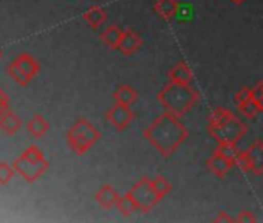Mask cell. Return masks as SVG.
I'll return each mask as SVG.
<instances>
[{
    "instance_id": "6da1fadb",
    "label": "cell",
    "mask_w": 263,
    "mask_h": 223,
    "mask_svg": "<svg viewBox=\"0 0 263 223\" xmlns=\"http://www.w3.org/2000/svg\"><path fill=\"white\" fill-rule=\"evenodd\" d=\"M143 135L161 157L169 158L186 141L189 131L178 117L166 110L144 129Z\"/></svg>"
},
{
    "instance_id": "7a4b0ae2",
    "label": "cell",
    "mask_w": 263,
    "mask_h": 223,
    "mask_svg": "<svg viewBox=\"0 0 263 223\" xmlns=\"http://www.w3.org/2000/svg\"><path fill=\"white\" fill-rule=\"evenodd\" d=\"M157 99L167 112L181 118L197 104L198 93L194 87H191V84L169 81V84L158 91Z\"/></svg>"
},
{
    "instance_id": "3957f363",
    "label": "cell",
    "mask_w": 263,
    "mask_h": 223,
    "mask_svg": "<svg viewBox=\"0 0 263 223\" xmlns=\"http://www.w3.org/2000/svg\"><path fill=\"white\" fill-rule=\"evenodd\" d=\"M67 143L76 155H84L101 138V132L85 118L78 120L67 131Z\"/></svg>"
},
{
    "instance_id": "277c9868",
    "label": "cell",
    "mask_w": 263,
    "mask_h": 223,
    "mask_svg": "<svg viewBox=\"0 0 263 223\" xmlns=\"http://www.w3.org/2000/svg\"><path fill=\"white\" fill-rule=\"evenodd\" d=\"M248 132V126L238 120L237 117H234L231 121L218 124V126H212L208 124V134L217 141V143H238Z\"/></svg>"
},
{
    "instance_id": "5b68a950",
    "label": "cell",
    "mask_w": 263,
    "mask_h": 223,
    "mask_svg": "<svg viewBox=\"0 0 263 223\" xmlns=\"http://www.w3.org/2000/svg\"><path fill=\"white\" fill-rule=\"evenodd\" d=\"M130 194L135 198L138 211H141V212H149L160 201V197L157 195V192L152 186V180L147 177H143L140 181H137L134 186H132Z\"/></svg>"
},
{
    "instance_id": "8992f818",
    "label": "cell",
    "mask_w": 263,
    "mask_h": 223,
    "mask_svg": "<svg viewBox=\"0 0 263 223\" xmlns=\"http://www.w3.org/2000/svg\"><path fill=\"white\" fill-rule=\"evenodd\" d=\"M14 169L17 174L22 175V178H25L28 183H34L50 166L48 160L44 158V160H31V158H27L24 155H21L16 161H14Z\"/></svg>"
},
{
    "instance_id": "52a82bcc",
    "label": "cell",
    "mask_w": 263,
    "mask_h": 223,
    "mask_svg": "<svg viewBox=\"0 0 263 223\" xmlns=\"http://www.w3.org/2000/svg\"><path fill=\"white\" fill-rule=\"evenodd\" d=\"M134 118H135V114H134V110L130 108V105H124L118 102H115V105H111L105 114V120L118 132L125 131L130 126V123L134 121Z\"/></svg>"
},
{
    "instance_id": "ba28073f",
    "label": "cell",
    "mask_w": 263,
    "mask_h": 223,
    "mask_svg": "<svg viewBox=\"0 0 263 223\" xmlns=\"http://www.w3.org/2000/svg\"><path fill=\"white\" fill-rule=\"evenodd\" d=\"M143 45V38L140 34H137L134 30H124L122 33V38H121V42H119V51L124 54V56H132L138 51V48Z\"/></svg>"
},
{
    "instance_id": "9c48e42d",
    "label": "cell",
    "mask_w": 263,
    "mask_h": 223,
    "mask_svg": "<svg viewBox=\"0 0 263 223\" xmlns=\"http://www.w3.org/2000/svg\"><path fill=\"white\" fill-rule=\"evenodd\" d=\"M13 62L16 64V67H17L30 81H31V79L39 73V70H41L39 61H37L36 58H33L31 54H28V53H21Z\"/></svg>"
},
{
    "instance_id": "30bf717a",
    "label": "cell",
    "mask_w": 263,
    "mask_h": 223,
    "mask_svg": "<svg viewBox=\"0 0 263 223\" xmlns=\"http://www.w3.org/2000/svg\"><path fill=\"white\" fill-rule=\"evenodd\" d=\"M206 166H208V169H209L215 177H224V175L232 169L234 161L229 160V158H226V157H223V155H220V154H217V152H214V154L208 158Z\"/></svg>"
},
{
    "instance_id": "8fae6325",
    "label": "cell",
    "mask_w": 263,
    "mask_h": 223,
    "mask_svg": "<svg viewBox=\"0 0 263 223\" xmlns=\"http://www.w3.org/2000/svg\"><path fill=\"white\" fill-rule=\"evenodd\" d=\"M251 161V172L255 175L263 174V141L255 140L248 149H246Z\"/></svg>"
},
{
    "instance_id": "7c38bea8",
    "label": "cell",
    "mask_w": 263,
    "mask_h": 223,
    "mask_svg": "<svg viewBox=\"0 0 263 223\" xmlns=\"http://www.w3.org/2000/svg\"><path fill=\"white\" fill-rule=\"evenodd\" d=\"M118 198H119V194L116 192V189L111 184H102L95 194V200L104 209H111L113 206H116Z\"/></svg>"
},
{
    "instance_id": "4fadbf2b",
    "label": "cell",
    "mask_w": 263,
    "mask_h": 223,
    "mask_svg": "<svg viewBox=\"0 0 263 223\" xmlns=\"http://www.w3.org/2000/svg\"><path fill=\"white\" fill-rule=\"evenodd\" d=\"M22 126V118L14 114L13 110H7L4 112L2 115H0V129L4 131V134L7 135H14Z\"/></svg>"
},
{
    "instance_id": "5bb4252c",
    "label": "cell",
    "mask_w": 263,
    "mask_h": 223,
    "mask_svg": "<svg viewBox=\"0 0 263 223\" xmlns=\"http://www.w3.org/2000/svg\"><path fill=\"white\" fill-rule=\"evenodd\" d=\"M180 4L178 0H157L154 4V10L155 13L163 19V21H171L175 17V14L178 13Z\"/></svg>"
},
{
    "instance_id": "9a60e30c",
    "label": "cell",
    "mask_w": 263,
    "mask_h": 223,
    "mask_svg": "<svg viewBox=\"0 0 263 223\" xmlns=\"http://www.w3.org/2000/svg\"><path fill=\"white\" fill-rule=\"evenodd\" d=\"M194 79V73L186 62H178L169 70V81L180 82V84H191Z\"/></svg>"
},
{
    "instance_id": "2e32d148",
    "label": "cell",
    "mask_w": 263,
    "mask_h": 223,
    "mask_svg": "<svg viewBox=\"0 0 263 223\" xmlns=\"http://www.w3.org/2000/svg\"><path fill=\"white\" fill-rule=\"evenodd\" d=\"M82 19L85 21V24L88 27H91L93 30L99 28L105 21H107V13L104 8L101 7H90L84 14H82Z\"/></svg>"
},
{
    "instance_id": "e0dca14e",
    "label": "cell",
    "mask_w": 263,
    "mask_h": 223,
    "mask_svg": "<svg viewBox=\"0 0 263 223\" xmlns=\"http://www.w3.org/2000/svg\"><path fill=\"white\" fill-rule=\"evenodd\" d=\"M27 129H28L30 135H33V138L39 140L50 131V123L42 115L37 114L27 123Z\"/></svg>"
},
{
    "instance_id": "ac0fdd59",
    "label": "cell",
    "mask_w": 263,
    "mask_h": 223,
    "mask_svg": "<svg viewBox=\"0 0 263 223\" xmlns=\"http://www.w3.org/2000/svg\"><path fill=\"white\" fill-rule=\"evenodd\" d=\"M113 99L118 104H124V105H132L137 99H138V93L132 85H119L115 91H113Z\"/></svg>"
},
{
    "instance_id": "d6986e66",
    "label": "cell",
    "mask_w": 263,
    "mask_h": 223,
    "mask_svg": "<svg viewBox=\"0 0 263 223\" xmlns=\"http://www.w3.org/2000/svg\"><path fill=\"white\" fill-rule=\"evenodd\" d=\"M122 33L124 30H121L119 27L116 25H111V27H107L102 33H101V41L111 50H118L119 48V42H121V38H122Z\"/></svg>"
},
{
    "instance_id": "ffe728a7",
    "label": "cell",
    "mask_w": 263,
    "mask_h": 223,
    "mask_svg": "<svg viewBox=\"0 0 263 223\" xmlns=\"http://www.w3.org/2000/svg\"><path fill=\"white\" fill-rule=\"evenodd\" d=\"M234 117H237L232 110L226 108V107H215L214 110L209 112L208 115V124H212V126H218V124H223V123H228L231 121Z\"/></svg>"
},
{
    "instance_id": "44dd1931",
    "label": "cell",
    "mask_w": 263,
    "mask_h": 223,
    "mask_svg": "<svg viewBox=\"0 0 263 223\" xmlns=\"http://www.w3.org/2000/svg\"><path fill=\"white\" fill-rule=\"evenodd\" d=\"M116 209L122 214V215H132L135 211H138L137 201L132 197L130 191L125 192L124 195H119L118 201H116Z\"/></svg>"
},
{
    "instance_id": "7402d4cb",
    "label": "cell",
    "mask_w": 263,
    "mask_h": 223,
    "mask_svg": "<svg viewBox=\"0 0 263 223\" xmlns=\"http://www.w3.org/2000/svg\"><path fill=\"white\" fill-rule=\"evenodd\" d=\"M237 108L240 114L246 118V120H254L258 114H261L260 107L257 105V102L254 99H249L246 102H241V104H237Z\"/></svg>"
},
{
    "instance_id": "603a6c76",
    "label": "cell",
    "mask_w": 263,
    "mask_h": 223,
    "mask_svg": "<svg viewBox=\"0 0 263 223\" xmlns=\"http://www.w3.org/2000/svg\"><path fill=\"white\" fill-rule=\"evenodd\" d=\"M214 152H217V154H220V155L235 161V158H237L240 151L237 149V143H226V141H223V143H218L215 146Z\"/></svg>"
},
{
    "instance_id": "cb8c5ba5",
    "label": "cell",
    "mask_w": 263,
    "mask_h": 223,
    "mask_svg": "<svg viewBox=\"0 0 263 223\" xmlns=\"http://www.w3.org/2000/svg\"><path fill=\"white\" fill-rule=\"evenodd\" d=\"M152 186H154V189H155V192H157V195L160 197V200L161 198H164L171 191H172V184L163 177V175H157V177H154L152 178Z\"/></svg>"
},
{
    "instance_id": "d4e9b609",
    "label": "cell",
    "mask_w": 263,
    "mask_h": 223,
    "mask_svg": "<svg viewBox=\"0 0 263 223\" xmlns=\"http://www.w3.org/2000/svg\"><path fill=\"white\" fill-rule=\"evenodd\" d=\"M7 73L19 84V85H27L28 82H30V79L16 67V64L14 62H11V64H8V67H7Z\"/></svg>"
},
{
    "instance_id": "484cf974",
    "label": "cell",
    "mask_w": 263,
    "mask_h": 223,
    "mask_svg": "<svg viewBox=\"0 0 263 223\" xmlns=\"http://www.w3.org/2000/svg\"><path fill=\"white\" fill-rule=\"evenodd\" d=\"M14 172H16V169H14V166H10V164H7V163H0V184H8L11 180H13V177H14Z\"/></svg>"
},
{
    "instance_id": "4316f807",
    "label": "cell",
    "mask_w": 263,
    "mask_h": 223,
    "mask_svg": "<svg viewBox=\"0 0 263 223\" xmlns=\"http://www.w3.org/2000/svg\"><path fill=\"white\" fill-rule=\"evenodd\" d=\"M234 164L241 171V172H251V161H249V155L246 151H240Z\"/></svg>"
},
{
    "instance_id": "83f0119b",
    "label": "cell",
    "mask_w": 263,
    "mask_h": 223,
    "mask_svg": "<svg viewBox=\"0 0 263 223\" xmlns=\"http://www.w3.org/2000/svg\"><path fill=\"white\" fill-rule=\"evenodd\" d=\"M235 102L237 104H241V102H246V101H249V99H254V91H252V88H249V87H241L237 93H235Z\"/></svg>"
},
{
    "instance_id": "f1b7e54d",
    "label": "cell",
    "mask_w": 263,
    "mask_h": 223,
    "mask_svg": "<svg viewBox=\"0 0 263 223\" xmlns=\"http://www.w3.org/2000/svg\"><path fill=\"white\" fill-rule=\"evenodd\" d=\"M235 221H240V223H254V221H257V218H255L254 212L245 209V211H240L238 212V215L235 217Z\"/></svg>"
},
{
    "instance_id": "f546056e",
    "label": "cell",
    "mask_w": 263,
    "mask_h": 223,
    "mask_svg": "<svg viewBox=\"0 0 263 223\" xmlns=\"http://www.w3.org/2000/svg\"><path fill=\"white\" fill-rule=\"evenodd\" d=\"M8 108H10V98L5 93V90L0 87V115H2L4 112H7Z\"/></svg>"
},
{
    "instance_id": "4dcf8cb0",
    "label": "cell",
    "mask_w": 263,
    "mask_h": 223,
    "mask_svg": "<svg viewBox=\"0 0 263 223\" xmlns=\"http://www.w3.org/2000/svg\"><path fill=\"white\" fill-rule=\"evenodd\" d=\"M214 221H217V223H220V221H235V218H232L226 211H220L217 214V217L214 218Z\"/></svg>"
},
{
    "instance_id": "1f68e13d",
    "label": "cell",
    "mask_w": 263,
    "mask_h": 223,
    "mask_svg": "<svg viewBox=\"0 0 263 223\" xmlns=\"http://www.w3.org/2000/svg\"><path fill=\"white\" fill-rule=\"evenodd\" d=\"M252 91H254V98L255 96H260V95H263V81H260L254 88H252Z\"/></svg>"
},
{
    "instance_id": "d6a6232c",
    "label": "cell",
    "mask_w": 263,
    "mask_h": 223,
    "mask_svg": "<svg viewBox=\"0 0 263 223\" xmlns=\"http://www.w3.org/2000/svg\"><path fill=\"white\" fill-rule=\"evenodd\" d=\"M231 2H232V4H235V5H241V4L245 2V0H231Z\"/></svg>"
},
{
    "instance_id": "836d02e7",
    "label": "cell",
    "mask_w": 263,
    "mask_h": 223,
    "mask_svg": "<svg viewBox=\"0 0 263 223\" xmlns=\"http://www.w3.org/2000/svg\"><path fill=\"white\" fill-rule=\"evenodd\" d=\"M2 54H4V53H2V48H0V59H2Z\"/></svg>"
}]
</instances>
